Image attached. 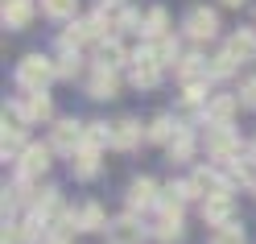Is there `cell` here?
Listing matches in <instances>:
<instances>
[{"instance_id":"obj_1","label":"cell","mask_w":256,"mask_h":244,"mask_svg":"<svg viewBox=\"0 0 256 244\" xmlns=\"http://www.w3.org/2000/svg\"><path fill=\"white\" fill-rule=\"evenodd\" d=\"M17 79H21V87H25V91H46V83L54 79V62H50V58H42V54H29V58H21Z\"/></svg>"},{"instance_id":"obj_2","label":"cell","mask_w":256,"mask_h":244,"mask_svg":"<svg viewBox=\"0 0 256 244\" xmlns=\"http://www.w3.org/2000/svg\"><path fill=\"white\" fill-rule=\"evenodd\" d=\"M190 194L206 203V199H215V194H228V182H223L215 170H194L190 174Z\"/></svg>"},{"instance_id":"obj_3","label":"cell","mask_w":256,"mask_h":244,"mask_svg":"<svg viewBox=\"0 0 256 244\" xmlns=\"http://www.w3.org/2000/svg\"><path fill=\"white\" fill-rule=\"evenodd\" d=\"M206 149L215 153V161H236L240 157V141L228 133V124H215L211 137H206Z\"/></svg>"},{"instance_id":"obj_4","label":"cell","mask_w":256,"mask_h":244,"mask_svg":"<svg viewBox=\"0 0 256 244\" xmlns=\"http://www.w3.org/2000/svg\"><path fill=\"white\" fill-rule=\"evenodd\" d=\"M83 133H87V124H74V120H58L54 124V149H66L70 157L83 149Z\"/></svg>"},{"instance_id":"obj_5","label":"cell","mask_w":256,"mask_h":244,"mask_svg":"<svg viewBox=\"0 0 256 244\" xmlns=\"http://www.w3.org/2000/svg\"><path fill=\"white\" fill-rule=\"evenodd\" d=\"M157 79H162V62L153 58V50H140L132 58V83L136 87H153Z\"/></svg>"},{"instance_id":"obj_6","label":"cell","mask_w":256,"mask_h":244,"mask_svg":"<svg viewBox=\"0 0 256 244\" xmlns=\"http://www.w3.org/2000/svg\"><path fill=\"white\" fill-rule=\"evenodd\" d=\"M108 244H145V232H140L136 219H112L108 223Z\"/></svg>"},{"instance_id":"obj_7","label":"cell","mask_w":256,"mask_h":244,"mask_svg":"<svg viewBox=\"0 0 256 244\" xmlns=\"http://www.w3.org/2000/svg\"><path fill=\"white\" fill-rule=\"evenodd\" d=\"M50 170V149L46 145H29L21 153V178H34V174H46Z\"/></svg>"},{"instance_id":"obj_8","label":"cell","mask_w":256,"mask_h":244,"mask_svg":"<svg viewBox=\"0 0 256 244\" xmlns=\"http://www.w3.org/2000/svg\"><path fill=\"white\" fill-rule=\"evenodd\" d=\"M157 203V182L153 178H136L132 186H128V207L132 211H145V207H153Z\"/></svg>"},{"instance_id":"obj_9","label":"cell","mask_w":256,"mask_h":244,"mask_svg":"<svg viewBox=\"0 0 256 244\" xmlns=\"http://www.w3.org/2000/svg\"><path fill=\"white\" fill-rule=\"evenodd\" d=\"M215 25H219V21H215L211 9H194V13L186 17V34L202 42V38H215Z\"/></svg>"},{"instance_id":"obj_10","label":"cell","mask_w":256,"mask_h":244,"mask_svg":"<svg viewBox=\"0 0 256 244\" xmlns=\"http://www.w3.org/2000/svg\"><path fill=\"white\" fill-rule=\"evenodd\" d=\"M228 54H232L236 62H252V58H256V34H252V29H240V34H232Z\"/></svg>"},{"instance_id":"obj_11","label":"cell","mask_w":256,"mask_h":244,"mask_svg":"<svg viewBox=\"0 0 256 244\" xmlns=\"http://www.w3.org/2000/svg\"><path fill=\"white\" fill-rule=\"evenodd\" d=\"M140 141V124L136 120H116V124H112V149H132V145Z\"/></svg>"},{"instance_id":"obj_12","label":"cell","mask_w":256,"mask_h":244,"mask_svg":"<svg viewBox=\"0 0 256 244\" xmlns=\"http://www.w3.org/2000/svg\"><path fill=\"white\" fill-rule=\"evenodd\" d=\"M21 112H25V120H50V95L46 91L21 95Z\"/></svg>"},{"instance_id":"obj_13","label":"cell","mask_w":256,"mask_h":244,"mask_svg":"<svg viewBox=\"0 0 256 244\" xmlns=\"http://www.w3.org/2000/svg\"><path fill=\"white\" fill-rule=\"evenodd\" d=\"M202 215L211 219L215 227L232 223V194H215V199H206V203H202Z\"/></svg>"},{"instance_id":"obj_14","label":"cell","mask_w":256,"mask_h":244,"mask_svg":"<svg viewBox=\"0 0 256 244\" xmlns=\"http://www.w3.org/2000/svg\"><path fill=\"white\" fill-rule=\"evenodd\" d=\"M29 21H34V5H29V0H4V25L21 29Z\"/></svg>"},{"instance_id":"obj_15","label":"cell","mask_w":256,"mask_h":244,"mask_svg":"<svg viewBox=\"0 0 256 244\" xmlns=\"http://www.w3.org/2000/svg\"><path fill=\"white\" fill-rule=\"evenodd\" d=\"M74 227H83V232H100V227H108L104 207H100V203H87V207L74 215Z\"/></svg>"},{"instance_id":"obj_16","label":"cell","mask_w":256,"mask_h":244,"mask_svg":"<svg viewBox=\"0 0 256 244\" xmlns=\"http://www.w3.org/2000/svg\"><path fill=\"white\" fill-rule=\"evenodd\" d=\"M116 87H120L116 71H95V75H91V95H95V100H112Z\"/></svg>"},{"instance_id":"obj_17","label":"cell","mask_w":256,"mask_h":244,"mask_svg":"<svg viewBox=\"0 0 256 244\" xmlns=\"http://www.w3.org/2000/svg\"><path fill=\"white\" fill-rule=\"evenodd\" d=\"M236 95H215V100H206V116H211L215 124H228L232 120V112H236Z\"/></svg>"},{"instance_id":"obj_18","label":"cell","mask_w":256,"mask_h":244,"mask_svg":"<svg viewBox=\"0 0 256 244\" xmlns=\"http://www.w3.org/2000/svg\"><path fill=\"white\" fill-rule=\"evenodd\" d=\"M186 199H194V194H190V182H170L166 194H162V211H182Z\"/></svg>"},{"instance_id":"obj_19","label":"cell","mask_w":256,"mask_h":244,"mask_svg":"<svg viewBox=\"0 0 256 244\" xmlns=\"http://www.w3.org/2000/svg\"><path fill=\"white\" fill-rule=\"evenodd\" d=\"M95 62H100V71H116L120 62H124L120 42H100V50H95Z\"/></svg>"},{"instance_id":"obj_20","label":"cell","mask_w":256,"mask_h":244,"mask_svg":"<svg viewBox=\"0 0 256 244\" xmlns=\"http://www.w3.org/2000/svg\"><path fill=\"white\" fill-rule=\"evenodd\" d=\"M157 236H162V240H178V236H182V215H178V211H162Z\"/></svg>"},{"instance_id":"obj_21","label":"cell","mask_w":256,"mask_h":244,"mask_svg":"<svg viewBox=\"0 0 256 244\" xmlns=\"http://www.w3.org/2000/svg\"><path fill=\"white\" fill-rule=\"evenodd\" d=\"M95 170H100V153H95V149H78L74 153V174L78 178H91Z\"/></svg>"},{"instance_id":"obj_22","label":"cell","mask_w":256,"mask_h":244,"mask_svg":"<svg viewBox=\"0 0 256 244\" xmlns=\"http://www.w3.org/2000/svg\"><path fill=\"white\" fill-rule=\"evenodd\" d=\"M190 149H194V137H190L186 128H178V137L170 141V157H174V161H186V157H190Z\"/></svg>"},{"instance_id":"obj_23","label":"cell","mask_w":256,"mask_h":244,"mask_svg":"<svg viewBox=\"0 0 256 244\" xmlns=\"http://www.w3.org/2000/svg\"><path fill=\"white\" fill-rule=\"evenodd\" d=\"M149 137H153V141H166V145H170L174 137H178V124H174L170 116H157V120L149 124Z\"/></svg>"},{"instance_id":"obj_24","label":"cell","mask_w":256,"mask_h":244,"mask_svg":"<svg viewBox=\"0 0 256 244\" xmlns=\"http://www.w3.org/2000/svg\"><path fill=\"white\" fill-rule=\"evenodd\" d=\"M211 244H244V227L240 223H223L211 232Z\"/></svg>"},{"instance_id":"obj_25","label":"cell","mask_w":256,"mask_h":244,"mask_svg":"<svg viewBox=\"0 0 256 244\" xmlns=\"http://www.w3.org/2000/svg\"><path fill=\"white\" fill-rule=\"evenodd\" d=\"M166 9H149V17H145V34L157 42V38H166Z\"/></svg>"},{"instance_id":"obj_26","label":"cell","mask_w":256,"mask_h":244,"mask_svg":"<svg viewBox=\"0 0 256 244\" xmlns=\"http://www.w3.org/2000/svg\"><path fill=\"white\" fill-rule=\"evenodd\" d=\"M149 50H153V58L162 62V67H166V62H174V58H178V46H174L170 38H157V42L149 46Z\"/></svg>"},{"instance_id":"obj_27","label":"cell","mask_w":256,"mask_h":244,"mask_svg":"<svg viewBox=\"0 0 256 244\" xmlns=\"http://www.w3.org/2000/svg\"><path fill=\"white\" fill-rule=\"evenodd\" d=\"M236 71V58L228 54V50H223L219 58H211V67H206V75H211V79H223V75H232Z\"/></svg>"},{"instance_id":"obj_28","label":"cell","mask_w":256,"mask_h":244,"mask_svg":"<svg viewBox=\"0 0 256 244\" xmlns=\"http://www.w3.org/2000/svg\"><path fill=\"white\" fill-rule=\"evenodd\" d=\"M74 71H78V54H62V58H54V75L70 79Z\"/></svg>"},{"instance_id":"obj_29","label":"cell","mask_w":256,"mask_h":244,"mask_svg":"<svg viewBox=\"0 0 256 244\" xmlns=\"http://www.w3.org/2000/svg\"><path fill=\"white\" fill-rule=\"evenodd\" d=\"M25 128V112L21 108H4V133H21Z\"/></svg>"},{"instance_id":"obj_30","label":"cell","mask_w":256,"mask_h":244,"mask_svg":"<svg viewBox=\"0 0 256 244\" xmlns=\"http://www.w3.org/2000/svg\"><path fill=\"white\" fill-rule=\"evenodd\" d=\"M46 13H50V17H70L74 0H46Z\"/></svg>"},{"instance_id":"obj_31","label":"cell","mask_w":256,"mask_h":244,"mask_svg":"<svg viewBox=\"0 0 256 244\" xmlns=\"http://www.w3.org/2000/svg\"><path fill=\"white\" fill-rule=\"evenodd\" d=\"M0 149H4V157L25 153V149H21V133H4V145H0Z\"/></svg>"},{"instance_id":"obj_32","label":"cell","mask_w":256,"mask_h":244,"mask_svg":"<svg viewBox=\"0 0 256 244\" xmlns=\"http://www.w3.org/2000/svg\"><path fill=\"white\" fill-rule=\"evenodd\" d=\"M240 100H244L248 108H256V79H248V83H244V91H240Z\"/></svg>"},{"instance_id":"obj_33","label":"cell","mask_w":256,"mask_h":244,"mask_svg":"<svg viewBox=\"0 0 256 244\" xmlns=\"http://www.w3.org/2000/svg\"><path fill=\"white\" fill-rule=\"evenodd\" d=\"M124 0H100V9H120Z\"/></svg>"},{"instance_id":"obj_34","label":"cell","mask_w":256,"mask_h":244,"mask_svg":"<svg viewBox=\"0 0 256 244\" xmlns=\"http://www.w3.org/2000/svg\"><path fill=\"white\" fill-rule=\"evenodd\" d=\"M223 5H228V9H240V5H244V0H223Z\"/></svg>"},{"instance_id":"obj_35","label":"cell","mask_w":256,"mask_h":244,"mask_svg":"<svg viewBox=\"0 0 256 244\" xmlns=\"http://www.w3.org/2000/svg\"><path fill=\"white\" fill-rule=\"evenodd\" d=\"M46 244H66V240H62V236H50V240H46Z\"/></svg>"}]
</instances>
